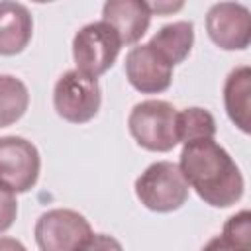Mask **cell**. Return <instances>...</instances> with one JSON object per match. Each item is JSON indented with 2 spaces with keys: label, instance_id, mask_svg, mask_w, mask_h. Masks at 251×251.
I'll list each match as a JSON object with an SVG mask.
<instances>
[{
  "label": "cell",
  "instance_id": "obj_9",
  "mask_svg": "<svg viewBox=\"0 0 251 251\" xmlns=\"http://www.w3.org/2000/svg\"><path fill=\"white\" fill-rule=\"evenodd\" d=\"M127 82L141 94L165 92L173 82V67L149 45H133L124 63Z\"/></svg>",
  "mask_w": 251,
  "mask_h": 251
},
{
  "label": "cell",
  "instance_id": "obj_7",
  "mask_svg": "<svg viewBox=\"0 0 251 251\" xmlns=\"http://www.w3.org/2000/svg\"><path fill=\"white\" fill-rule=\"evenodd\" d=\"M41 157L37 147L20 135L0 137V186L10 192H27L37 184Z\"/></svg>",
  "mask_w": 251,
  "mask_h": 251
},
{
  "label": "cell",
  "instance_id": "obj_13",
  "mask_svg": "<svg viewBox=\"0 0 251 251\" xmlns=\"http://www.w3.org/2000/svg\"><path fill=\"white\" fill-rule=\"evenodd\" d=\"M149 45L171 65H178L182 63L194 45V24L180 20V22H173L163 25L151 39Z\"/></svg>",
  "mask_w": 251,
  "mask_h": 251
},
{
  "label": "cell",
  "instance_id": "obj_1",
  "mask_svg": "<svg viewBox=\"0 0 251 251\" xmlns=\"http://www.w3.org/2000/svg\"><path fill=\"white\" fill-rule=\"evenodd\" d=\"M178 167L188 186L214 208H229L243 196L245 180L239 167L214 139L186 143Z\"/></svg>",
  "mask_w": 251,
  "mask_h": 251
},
{
  "label": "cell",
  "instance_id": "obj_2",
  "mask_svg": "<svg viewBox=\"0 0 251 251\" xmlns=\"http://www.w3.org/2000/svg\"><path fill=\"white\" fill-rule=\"evenodd\" d=\"M135 196L151 212L167 214L184 206L190 186L173 161H155L135 178Z\"/></svg>",
  "mask_w": 251,
  "mask_h": 251
},
{
  "label": "cell",
  "instance_id": "obj_11",
  "mask_svg": "<svg viewBox=\"0 0 251 251\" xmlns=\"http://www.w3.org/2000/svg\"><path fill=\"white\" fill-rule=\"evenodd\" d=\"M33 35V18L27 6L12 0L0 2V55L22 53Z\"/></svg>",
  "mask_w": 251,
  "mask_h": 251
},
{
  "label": "cell",
  "instance_id": "obj_5",
  "mask_svg": "<svg viewBox=\"0 0 251 251\" xmlns=\"http://www.w3.org/2000/svg\"><path fill=\"white\" fill-rule=\"evenodd\" d=\"M120 49V35L102 20L82 25L73 37V59L76 71L92 78H98L116 63Z\"/></svg>",
  "mask_w": 251,
  "mask_h": 251
},
{
  "label": "cell",
  "instance_id": "obj_19",
  "mask_svg": "<svg viewBox=\"0 0 251 251\" xmlns=\"http://www.w3.org/2000/svg\"><path fill=\"white\" fill-rule=\"evenodd\" d=\"M200 251H251V247H245V245L226 237L224 233H220V235L212 237Z\"/></svg>",
  "mask_w": 251,
  "mask_h": 251
},
{
  "label": "cell",
  "instance_id": "obj_14",
  "mask_svg": "<svg viewBox=\"0 0 251 251\" xmlns=\"http://www.w3.org/2000/svg\"><path fill=\"white\" fill-rule=\"evenodd\" d=\"M29 106L27 86L14 75H0V127L16 124Z\"/></svg>",
  "mask_w": 251,
  "mask_h": 251
},
{
  "label": "cell",
  "instance_id": "obj_10",
  "mask_svg": "<svg viewBox=\"0 0 251 251\" xmlns=\"http://www.w3.org/2000/svg\"><path fill=\"white\" fill-rule=\"evenodd\" d=\"M151 16L143 0H108L102 6V22L116 29L122 45H135L145 35Z\"/></svg>",
  "mask_w": 251,
  "mask_h": 251
},
{
  "label": "cell",
  "instance_id": "obj_6",
  "mask_svg": "<svg viewBox=\"0 0 251 251\" xmlns=\"http://www.w3.org/2000/svg\"><path fill=\"white\" fill-rule=\"evenodd\" d=\"M33 235L39 251H78L92 235V227L76 210L53 208L37 218Z\"/></svg>",
  "mask_w": 251,
  "mask_h": 251
},
{
  "label": "cell",
  "instance_id": "obj_15",
  "mask_svg": "<svg viewBox=\"0 0 251 251\" xmlns=\"http://www.w3.org/2000/svg\"><path fill=\"white\" fill-rule=\"evenodd\" d=\"M214 135H216V120L208 110L190 106L176 114L178 143L186 145L198 139H214Z\"/></svg>",
  "mask_w": 251,
  "mask_h": 251
},
{
  "label": "cell",
  "instance_id": "obj_8",
  "mask_svg": "<svg viewBox=\"0 0 251 251\" xmlns=\"http://www.w3.org/2000/svg\"><path fill=\"white\" fill-rule=\"evenodd\" d=\"M206 31L220 49L243 51L251 43V12L239 2L212 4L206 14Z\"/></svg>",
  "mask_w": 251,
  "mask_h": 251
},
{
  "label": "cell",
  "instance_id": "obj_3",
  "mask_svg": "<svg viewBox=\"0 0 251 251\" xmlns=\"http://www.w3.org/2000/svg\"><path fill=\"white\" fill-rule=\"evenodd\" d=\"M176 108L159 98L137 102L127 118V127L135 143L147 151L167 153L178 143L176 139Z\"/></svg>",
  "mask_w": 251,
  "mask_h": 251
},
{
  "label": "cell",
  "instance_id": "obj_20",
  "mask_svg": "<svg viewBox=\"0 0 251 251\" xmlns=\"http://www.w3.org/2000/svg\"><path fill=\"white\" fill-rule=\"evenodd\" d=\"M147 6L151 10V14H171V12L180 10L184 6V2H176V4H173V2H147Z\"/></svg>",
  "mask_w": 251,
  "mask_h": 251
},
{
  "label": "cell",
  "instance_id": "obj_16",
  "mask_svg": "<svg viewBox=\"0 0 251 251\" xmlns=\"http://www.w3.org/2000/svg\"><path fill=\"white\" fill-rule=\"evenodd\" d=\"M222 233L245 247H251V212L241 210V212L229 216L224 224Z\"/></svg>",
  "mask_w": 251,
  "mask_h": 251
},
{
  "label": "cell",
  "instance_id": "obj_4",
  "mask_svg": "<svg viewBox=\"0 0 251 251\" xmlns=\"http://www.w3.org/2000/svg\"><path fill=\"white\" fill-rule=\"evenodd\" d=\"M102 104L98 78H92L76 69L63 73L53 86V108L59 118L69 124L90 122Z\"/></svg>",
  "mask_w": 251,
  "mask_h": 251
},
{
  "label": "cell",
  "instance_id": "obj_12",
  "mask_svg": "<svg viewBox=\"0 0 251 251\" xmlns=\"http://www.w3.org/2000/svg\"><path fill=\"white\" fill-rule=\"evenodd\" d=\"M224 106L231 124L243 133L251 131V69L239 65L224 82Z\"/></svg>",
  "mask_w": 251,
  "mask_h": 251
},
{
  "label": "cell",
  "instance_id": "obj_18",
  "mask_svg": "<svg viewBox=\"0 0 251 251\" xmlns=\"http://www.w3.org/2000/svg\"><path fill=\"white\" fill-rule=\"evenodd\" d=\"M78 251H124L122 243L108 233H92Z\"/></svg>",
  "mask_w": 251,
  "mask_h": 251
},
{
  "label": "cell",
  "instance_id": "obj_21",
  "mask_svg": "<svg viewBox=\"0 0 251 251\" xmlns=\"http://www.w3.org/2000/svg\"><path fill=\"white\" fill-rule=\"evenodd\" d=\"M0 251H27L20 239L14 237H0Z\"/></svg>",
  "mask_w": 251,
  "mask_h": 251
},
{
  "label": "cell",
  "instance_id": "obj_17",
  "mask_svg": "<svg viewBox=\"0 0 251 251\" xmlns=\"http://www.w3.org/2000/svg\"><path fill=\"white\" fill-rule=\"evenodd\" d=\"M18 216V200L16 194L8 188L0 186V233L8 231Z\"/></svg>",
  "mask_w": 251,
  "mask_h": 251
}]
</instances>
